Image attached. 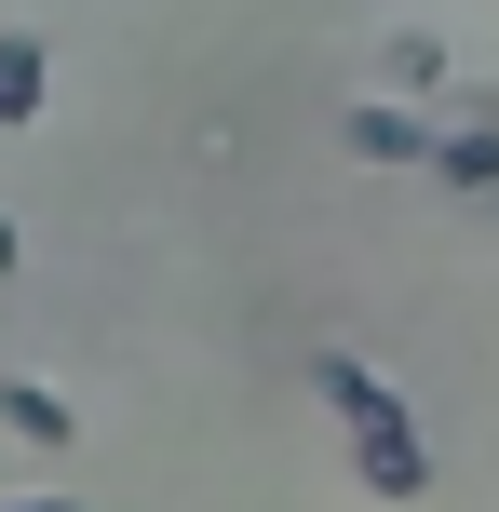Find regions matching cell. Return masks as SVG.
<instances>
[{"label":"cell","mask_w":499,"mask_h":512,"mask_svg":"<svg viewBox=\"0 0 499 512\" xmlns=\"http://www.w3.org/2000/svg\"><path fill=\"white\" fill-rule=\"evenodd\" d=\"M351 135H365V162H419V149H432V135L405 122V108H365V122H351Z\"/></svg>","instance_id":"cell-4"},{"label":"cell","mask_w":499,"mask_h":512,"mask_svg":"<svg viewBox=\"0 0 499 512\" xmlns=\"http://www.w3.org/2000/svg\"><path fill=\"white\" fill-rule=\"evenodd\" d=\"M14 256H27V243H14V216H0V270H14Z\"/></svg>","instance_id":"cell-6"},{"label":"cell","mask_w":499,"mask_h":512,"mask_svg":"<svg viewBox=\"0 0 499 512\" xmlns=\"http://www.w3.org/2000/svg\"><path fill=\"white\" fill-rule=\"evenodd\" d=\"M0 432H14V445H68L81 418H68V391H41V378H0Z\"/></svg>","instance_id":"cell-3"},{"label":"cell","mask_w":499,"mask_h":512,"mask_svg":"<svg viewBox=\"0 0 499 512\" xmlns=\"http://www.w3.org/2000/svg\"><path fill=\"white\" fill-rule=\"evenodd\" d=\"M0 512H68V499H0Z\"/></svg>","instance_id":"cell-7"},{"label":"cell","mask_w":499,"mask_h":512,"mask_svg":"<svg viewBox=\"0 0 499 512\" xmlns=\"http://www.w3.org/2000/svg\"><path fill=\"white\" fill-rule=\"evenodd\" d=\"M41 81H54L41 27H0V135H27V122H41Z\"/></svg>","instance_id":"cell-2"},{"label":"cell","mask_w":499,"mask_h":512,"mask_svg":"<svg viewBox=\"0 0 499 512\" xmlns=\"http://www.w3.org/2000/svg\"><path fill=\"white\" fill-rule=\"evenodd\" d=\"M432 162H446L459 189H499V135H446V149H432Z\"/></svg>","instance_id":"cell-5"},{"label":"cell","mask_w":499,"mask_h":512,"mask_svg":"<svg viewBox=\"0 0 499 512\" xmlns=\"http://www.w3.org/2000/svg\"><path fill=\"white\" fill-rule=\"evenodd\" d=\"M324 405L351 418V445H365V472H378V499H419L432 486V459H419V432H405V405L365 378L351 351H324Z\"/></svg>","instance_id":"cell-1"}]
</instances>
